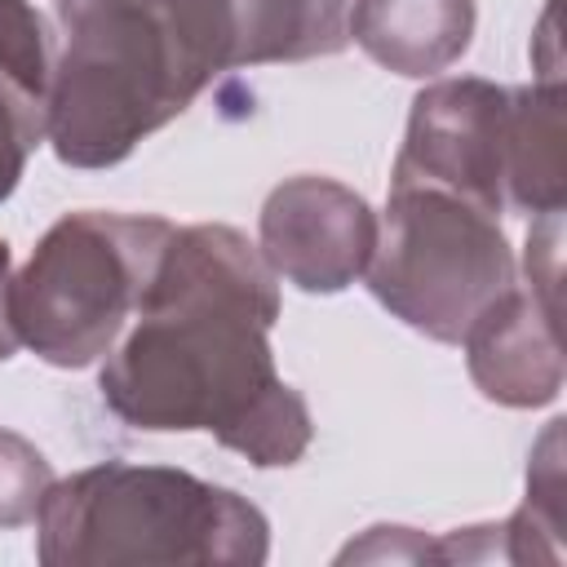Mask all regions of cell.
<instances>
[{
  "instance_id": "cell-1",
  "label": "cell",
  "mask_w": 567,
  "mask_h": 567,
  "mask_svg": "<svg viewBox=\"0 0 567 567\" xmlns=\"http://www.w3.org/2000/svg\"><path fill=\"white\" fill-rule=\"evenodd\" d=\"M275 319L279 275L248 235L173 226L137 315L102 359V403L133 430L213 434L257 470L297 465L315 421L275 368Z\"/></svg>"
},
{
  "instance_id": "cell-6",
  "label": "cell",
  "mask_w": 567,
  "mask_h": 567,
  "mask_svg": "<svg viewBox=\"0 0 567 567\" xmlns=\"http://www.w3.org/2000/svg\"><path fill=\"white\" fill-rule=\"evenodd\" d=\"M509 164V89L461 75L412 97L408 133L394 155L390 186H439L487 213H505Z\"/></svg>"
},
{
  "instance_id": "cell-10",
  "label": "cell",
  "mask_w": 567,
  "mask_h": 567,
  "mask_svg": "<svg viewBox=\"0 0 567 567\" xmlns=\"http://www.w3.org/2000/svg\"><path fill=\"white\" fill-rule=\"evenodd\" d=\"M474 0H354L350 40L403 80H430L456 66L474 40Z\"/></svg>"
},
{
  "instance_id": "cell-11",
  "label": "cell",
  "mask_w": 567,
  "mask_h": 567,
  "mask_svg": "<svg viewBox=\"0 0 567 567\" xmlns=\"http://www.w3.org/2000/svg\"><path fill=\"white\" fill-rule=\"evenodd\" d=\"M567 168H563V80L549 66L536 84L509 89V164H505V208L527 217L563 213Z\"/></svg>"
},
{
  "instance_id": "cell-8",
  "label": "cell",
  "mask_w": 567,
  "mask_h": 567,
  "mask_svg": "<svg viewBox=\"0 0 567 567\" xmlns=\"http://www.w3.org/2000/svg\"><path fill=\"white\" fill-rule=\"evenodd\" d=\"M470 381L501 408H545L563 390L558 310L532 288H505L461 337Z\"/></svg>"
},
{
  "instance_id": "cell-9",
  "label": "cell",
  "mask_w": 567,
  "mask_h": 567,
  "mask_svg": "<svg viewBox=\"0 0 567 567\" xmlns=\"http://www.w3.org/2000/svg\"><path fill=\"white\" fill-rule=\"evenodd\" d=\"M53 66V35L40 9L31 0H0V204L49 137Z\"/></svg>"
},
{
  "instance_id": "cell-13",
  "label": "cell",
  "mask_w": 567,
  "mask_h": 567,
  "mask_svg": "<svg viewBox=\"0 0 567 567\" xmlns=\"http://www.w3.org/2000/svg\"><path fill=\"white\" fill-rule=\"evenodd\" d=\"M49 487H53L49 456L18 430L0 425V527L35 523Z\"/></svg>"
},
{
  "instance_id": "cell-12",
  "label": "cell",
  "mask_w": 567,
  "mask_h": 567,
  "mask_svg": "<svg viewBox=\"0 0 567 567\" xmlns=\"http://www.w3.org/2000/svg\"><path fill=\"white\" fill-rule=\"evenodd\" d=\"M235 18V66L332 58L350 44L354 0H226Z\"/></svg>"
},
{
  "instance_id": "cell-2",
  "label": "cell",
  "mask_w": 567,
  "mask_h": 567,
  "mask_svg": "<svg viewBox=\"0 0 567 567\" xmlns=\"http://www.w3.org/2000/svg\"><path fill=\"white\" fill-rule=\"evenodd\" d=\"M49 146L66 168H115L235 66L226 0H53Z\"/></svg>"
},
{
  "instance_id": "cell-3",
  "label": "cell",
  "mask_w": 567,
  "mask_h": 567,
  "mask_svg": "<svg viewBox=\"0 0 567 567\" xmlns=\"http://www.w3.org/2000/svg\"><path fill=\"white\" fill-rule=\"evenodd\" d=\"M35 558L44 567H261L270 558V518L235 487L190 470L102 461L62 483L53 478L35 514Z\"/></svg>"
},
{
  "instance_id": "cell-4",
  "label": "cell",
  "mask_w": 567,
  "mask_h": 567,
  "mask_svg": "<svg viewBox=\"0 0 567 567\" xmlns=\"http://www.w3.org/2000/svg\"><path fill=\"white\" fill-rule=\"evenodd\" d=\"M173 221L151 213H66L9 279L18 346L49 368H89L137 315Z\"/></svg>"
},
{
  "instance_id": "cell-7",
  "label": "cell",
  "mask_w": 567,
  "mask_h": 567,
  "mask_svg": "<svg viewBox=\"0 0 567 567\" xmlns=\"http://www.w3.org/2000/svg\"><path fill=\"white\" fill-rule=\"evenodd\" d=\"M257 248L292 288L332 297L363 279L377 248V213L337 177H284L261 204Z\"/></svg>"
},
{
  "instance_id": "cell-14",
  "label": "cell",
  "mask_w": 567,
  "mask_h": 567,
  "mask_svg": "<svg viewBox=\"0 0 567 567\" xmlns=\"http://www.w3.org/2000/svg\"><path fill=\"white\" fill-rule=\"evenodd\" d=\"M9 279H13V252L0 239V363L13 359L18 337H13V319H9Z\"/></svg>"
},
{
  "instance_id": "cell-5",
  "label": "cell",
  "mask_w": 567,
  "mask_h": 567,
  "mask_svg": "<svg viewBox=\"0 0 567 567\" xmlns=\"http://www.w3.org/2000/svg\"><path fill=\"white\" fill-rule=\"evenodd\" d=\"M363 279L399 323L439 346H461L465 328L518 284V266L496 213L408 182L390 186Z\"/></svg>"
}]
</instances>
